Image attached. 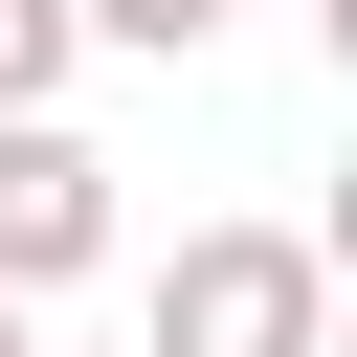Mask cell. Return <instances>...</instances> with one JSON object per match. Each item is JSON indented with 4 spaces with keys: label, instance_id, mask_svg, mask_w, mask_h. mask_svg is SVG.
Segmentation results:
<instances>
[{
    "label": "cell",
    "instance_id": "1",
    "mask_svg": "<svg viewBox=\"0 0 357 357\" xmlns=\"http://www.w3.org/2000/svg\"><path fill=\"white\" fill-rule=\"evenodd\" d=\"M134 357H335V245L312 223H178Z\"/></svg>",
    "mask_w": 357,
    "mask_h": 357
},
{
    "label": "cell",
    "instance_id": "4",
    "mask_svg": "<svg viewBox=\"0 0 357 357\" xmlns=\"http://www.w3.org/2000/svg\"><path fill=\"white\" fill-rule=\"evenodd\" d=\"M67 67H89V22H67V0H0V112H45Z\"/></svg>",
    "mask_w": 357,
    "mask_h": 357
},
{
    "label": "cell",
    "instance_id": "5",
    "mask_svg": "<svg viewBox=\"0 0 357 357\" xmlns=\"http://www.w3.org/2000/svg\"><path fill=\"white\" fill-rule=\"evenodd\" d=\"M0 357H22V290H0Z\"/></svg>",
    "mask_w": 357,
    "mask_h": 357
},
{
    "label": "cell",
    "instance_id": "2",
    "mask_svg": "<svg viewBox=\"0 0 357 357\" xmlns=\"http://www.w3.org/2000/svg\"><path fill=\"white\" fill-rule=\"evenodd\" d=\"M89 268H112V156H89L67 89H45V112H0V290L45 312V290H89Z\"/></svg>",
    "mask_w": 357,
    "mask_h": 357
},
{
    "label": "cell",
    "instance_id": "6",
    "mask_svg": "<svg viewBox=\"0 0 357 357\" xmlns=\"http://www.w3.org/2000/svg\"><path fill=\"white\" fill-rule=\"evenodd\" d=\"M22 357H45V335H22Z\"/></svg>",
    "mask_w": 357,
    "mask_h": 357
},
{
    "label": "cell",
    "instance_id": "3",
    "mask_svg": "<svg viewBox=\"0 0 357 357\" xmlns=\"http://www.w3.org/2000/svg\"><path fill=\"white\" fill-rule=\"evenodd\" d=\"M67 22H89V45H134V67H201L245 0H67Z\"/></svg>",
    "mask_w": 357,
    "mask_h": 357
}]
</instances>
